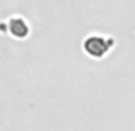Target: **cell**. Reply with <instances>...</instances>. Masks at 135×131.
<instances>
[{
	"instance_id": "cell-1",
	"label": "cell",
	"mask_w": 135,
	"mask_h": 131,
	"mask_svg": "<svg viewBox=\"0 0 135 131\" xmlns=\"http://www.w3.org/2000/svg\"><path fill=\"white\" fill-rule=\"evenodd\" d=\"M113 43H115L113 38H106V36H101V34H91L84 39L82 48L89 56L98 60V58H103L111 49Z\"/></svg>"
},
{
	"instance_id": "cell-2",
	"label": "cell",
	"mask_w": 135,
	"mask_h": 131,
	"mask_svg": "<svg viewBox=\"0 0 135 131\" xmlns=\"http://www.w3.org/2000/svg\"><path fill=\"white\" fill-rule=\"evenodd\" d=\"M9 31L16 38H26L29 34V24L22 17H12L9 20Z\"/></svg>"
}]
</instances>
